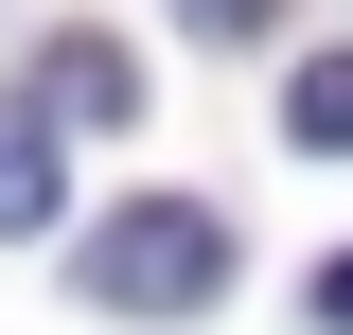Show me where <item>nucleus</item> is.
Here are the masks:
<instances>
[{"label":"nucleus","mask_w":353,"mask_h":335,"mask_svg":"<svg viewBox=\"0 0 353 335\" xmlns=\"http://www.w3.org/2000/svg\"><path fill=\"white\" fill-rule=\"evenodd\" d=\"M53 212H71V124L18 88V106H0V247H36Z\"/></svg>","instance_id":"f03ea898"},{"label":"nucleus","mask_w":353,"mask_h":335,"mask_svg":"<svg viewBox=\"0 0 353 335\" xmlns=\"http://www.w3.org/2000/svg\"><path fill=\"white\" fill-rule=\"evenodd\" d=\"M176 18H194V36L230 53V36H265V18H283V0H176Z\"/></svg>","instance_id":"39448f33"},{"label":"nucleus","mask_w":353,"mask_h":335,"mask_svg":"<svg viewBox=\"0 0 353 335\" xmlns=\"http://www.w3.org/2000/svg\"><path fill=\"white\" fill-rule=\"evenodd\" d=\"M318 318H336V335H353V247H336V265H318Z\"/></svg>","instance_id":"423d86ee"},{"label":"nucleus","mask_w":353,"mask_h":335,"mask_svg":"<svg viewBox=\"0 0 353 335\" xmlns=\"http://www.w3.org/2000/svg\"><path fill=\"white\" fill-rule=\"evenodd\" d=\"M283 141H301V159H318V141H336V159H353V53H318V71L283 88Z\"/></svg>","instance_id":"20e7f679"},{"label":"nucleus","mask_w":353,"mask_h":335,"mask_svg":"<svg viewBox=\"0 0 353 335\" xmlns=\"http://www.w3.org/2000/svg\"><path fill=\"white\" fill-rule=\"evenodd\" d=\"M18 88H36L53 124H124V106H141V71H124V53H106V36H53V53H36V71H18Z\"/></svg>","instance_id":"7ed1b4c3"},{"label":"nucleus","mask_w":353,"mask_h":335,"mask_svg":"<svg viewBox=\"0 0 353 335\" xmlns=\"http://www.w3.org/2000/svg\"><path fill=\"white\" fill-rule=\"evenodd\" d=\"M212 283H230V212H194V194H141V212L88 230V300L106 318H194Z\"/></svg>","instance_id":"f257e3e1"}]
</instances>
